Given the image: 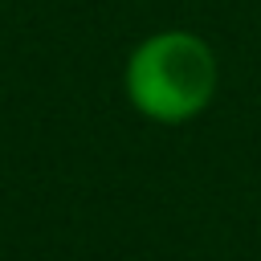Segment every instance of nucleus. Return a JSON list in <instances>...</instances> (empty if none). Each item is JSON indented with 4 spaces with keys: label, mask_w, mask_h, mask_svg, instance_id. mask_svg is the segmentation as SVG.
I'll return each instance as SVG.
<instances>
[{
    "label": "nucleus",
    "mask_w": 261,
    "mask_h": 261,
    "mask_svg": "<svg viewBox=\"0 0 261 261\" xmlns=\"http://www.w3.org/2000/svg\"><path fill=\"white\" fill-rule=\"evenodd\" d=\"M216 82H220V65L212 45L188 29L151 33L130 49L122 69L126 102L143 118L163 126L192 122L196 114H204L216 98Z\"/></svg>",
    "instance_id": "obj_1"
}]
</instances>
